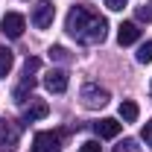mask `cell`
Here are the masks:
<instances>
[{
  "instance_id": "6da1fadb",
  "label": "cell",
  "mask_w": 152,
  "mask_h": 152,
  "mask_svg": "<svg viewBox=\"0 0 152 152\" xmlns=\"http://www.w3.org/2000/svg\"><path fill=\"white\" fill-rule=\"evenodd\" d=\"M64 26H67V32L73 38H79L82 44H96V41H102L105 32H108V20L99 18L94 9L85 6V3H76L73 9L67 12Z\"/></svg>"
},
{
  "instance_id": "7a4b0ae2",
  "label": "cell",
  "mask_w": 152,
  "mask_h": 152,
  "mask_svg": "<svg viewBox=\"0 0 152 152\" xmlns=\"http://www.w3.org/2000/svg\"><path fill=\"white\" fill-rule=\"evenodd\" d=\"M18 140H20V129H18V123H12V120L0 117V152H12V149H18Z\"/></svg>"
},
{
  "instance_id": "3957f363",
  "label": "cell",
  "mask_w": 152,
  "mask_h": 152,
  "mask_svg": "<svg viewBox=\"0 0 152 152\" xmlns=\"http://www.w3.org/2000/svg\"><path fill=\"white\" fill-rule=\"evenodd\" d=\"M23 29H26L23 15H18V12H6V15H3V20H0V32H3V35L20 38V35H23Z\"/></svg>"
},
{
  "instance_id": "277c9868",
  "label": "cell",
  "mask_w": 152,
  "mask_h": 152,
  "mask_svg": "<svg viewBox=\"0 0 152 152\" xmlns=\"http://www.w3.org/2000/svg\"><path fill=\"white\" fill-rule=\"evenodd\" d=\"M82 102H85L88 108H102V105L108 102V91L99 88V85H94V82H88V85L82 88Z\"/></svg>"
},
{
  "instance_id": "5b68a950",
  "label": "cell",
  "mask_w": 152,
  "mask_h": 152,
  "mask_svg": "<svg viewBox=\"0 0 152 152\" xmlns=\"http://www.w3.org/2000/svg\"><path fill=\"white\" fill-rule=\"evenodd\" d=\"M53 18H56V6H53L50 0H41L35 9H32V23H35L38 29L53 26Z\"/></svg>"
},
{
  "instance_id": "8992f818",
  "label": "cell",
  "mask_w": 152,
  "mask_h": 152,
  "mask_svg": "<svg viewBox=\"0 0 152 152\" xmlns=\"http://www.w3.org/2000/svg\"><path fill=\"white\" fill-rule=\"evenodd\" d=\"M61 149V137L56 132H38L32 137V152H58Z\"/></svg>"
},
{
  "instance_id": "52a82bcc",
  "label": "cell",
  "mask_w": 152,
  "mask_h": 152,
  "mask_svg": "<svg viewBox=\"0 0 152 152\" xmlns=\"http://www.w3.org/2000/svg\"><path fill=\"white\" fill-rule=\"evenodd\" d=\"M44 85H47V91H53V94H64V91H67V73H64V70H50V73L44 76Z\"/></svg>"
},
{
  "instance_id": "ba28073f",
  "label": "cell",
  "mask_w": 152,
  "mask_h": 152,
  "mask_svg": "<svg viewBox=\"0 0 152 152\" xmlns=\"http://www.w3.org/2000/svg\"><path fill=\"white\" fill-rule=\"evenodd\" d=\"M120 129H123V123L114 120V117H102L99 123H94V132L99 134V137H117Z\"/></svg>"
},
{
  "instance_id": "9c48e42d",
  "label": "cell",
  "mask_w": 152,
  "mask_h": 152,
  "mask_svg": "<svg viewBox=\"0 0 152 152\" xmlns=\"http://www.w3.org/2000/svg\"><path fill=\"white\" fill-rule=\"evenodd\" d=\"M140 38V29H137V23H132V20H126V23H120L117 26V41L123 44V47H129V44H134Z\"/></svg>"
},
{
  "instance_id": "30bf717a",
  "label": "cell",
  "mask_w": 152,
  "mask_h": 152,
  "mask_svg": "<svg viewBox=\"0 0 152 152\" xmlns=\"http://www.w3.org/2000/svg\"><path fill=\"white\" fill-rule=\"evenodd\" d=\"M47 114H50V105H47L44 99H35V102H29V105H26L23 120H26V123H32V120H41V117H47Z\"/></svg>"
},
{
  "instance_id": "8fae6325",
  "label": "cell",
  "mask_w": 152,
  "mask_h": 152,
  "mask_svg": "<svg viewBox=\"0 0 152 152\" xmlns=\"http://www.w3.org/2000/svg\"><path fill=\"white\" fill-rule=\"evenodd\" d=\"M137 114H140L137 102H132V99H123V102H120V120H123V123H134Z\"/></svg>"
},
{
  "instance_id": "7c38bea8",
  "label": "cell",
  "mask_w": 152,
  "mask_h": 152,
  "mask_svg": "<svg viewBox=\"0 0 152 152\" xmlns=\"http://www.w3.org/2000/svg\"><path fill=\"white\" fill-rule=\"evenodd\" d=\"M32 88H35V76H23V82L15 88V102L23 105L26 102V91H32Z\"/></svg>"
},
{
  "instance_id": "4fadbf2b",
  "label": "cell",
  "mask_w": 152,
  "mask_h": 152,
  "mask_svg": "<svg viewBox=\"0 0 152 152\" xmlns=\"http://www.w3.org/2000/svg\"><path fill=\"white\" fill-rule=\"evenodd\" d=\"M12 64H15V56H12V50H9V47H0V79H6V76H9Z\"/></svg>"
},
{
  "instance_id": "5bb4252c",
  "label": "cell",
  "mask_w": 152,
  "mask_h": 152,
  "mask_svg": "<svg viewBox=\"0 0 152 152\" xmlns=\"http://www.w3.org/2000/svg\"><path fill=\"white\" fill-rule=\"evenodd\" d=\"M137 61H140V64H149V61H152V41L140 44V50H137Z\"/></svg>"
},
{
  "instance_id": "9a60e30c",
  "label": "cell",
  "mask_w": 152,
  "mask_h": 152,
  "mask_svg": "<svg viewBox=\"0 0 152 152\" xmlns=\"http://www.w3.org/2000/svg\"><path fill=\"white\" fill-rule=\"evenodd\" d=\"M50 58H56V61H70V53L64 50V47H50Z\"/></svg>"
},
{
  "instance_id": "2e32d148",
  "label": "cell",
  "mask_w": 152,
  "mask_h": 152,
  "mask_svg": "<svg viewBox=\"0 0 152 152\" xmlns=\"http://www.w3.org/2000/svg\"><path fill=\"white\" fill-rule=\"evenodd\" d=\"M38 67H41V58H35V56H32V58H26V64H23V76H32Z\"/></svg>"
},
{
  "instance_id": "e0dca14e",
  "label": "cell",
  "mask_w": 152,
  "mask_h": 152,
  "mask_svg": "<svg viewBox=\"0 0 152 152\" xmlns=\"http://www.w3.org/2000/svg\"><path fill=\"white\" fill-rule=\"evenodd\" d=\"M137 20L152 23V6H140V9H137Z\"/></svg>"
},
{
  "instance_id": "ac0fdd59",
  "label": "cell",
  "mask_w": 152,
  "mask_h": 152,
  "mask_svg": "<svg viewBox=\"0 0 152 152\" xmlns=\"http://www.w3.org/2000/svg\"><path fill=\"white\" fill-rule=\"evenodd\" d=\"M114 152H137V143L134 140H123V143H117Z\"/></svg>"
},
{
  "instance_id": "d6986e66",
  "label": "cell",
  "mask_w": 152,
  "mask_h": 152,
  "mask_svg": "<svg viewBox=\"0 0 152 152\" xmlns=\"http://www.w3.org/2000/svg\"><path fill=\"white\" fill-rule=\"evenodd\" d=\"M79 152H99V143H96V140H85V143L79 146Z\"/></svg>"
},
{
  "instance_id": "ffe728a7",
  "label": "cell",
  "mask_w": 152,
  "mask_h": 152,
  "mask_svg": "<svg viewBox=\"0 0 152 152\" xmlns=\"http://www.w3.org/2000/svg\"><path fill=\"white\" fill-rule=\"evenodd\" d=\"M126 3H129V0H105V6H108L111 12H120V9H123Z\"/></svg>"
},
{
  "instance_id": "44dd1931",
  "label": "cell",
  "mask_w": 152,
  "mask_h": 152,
  "mask_svg": "<svg viewBox=\"0 0 152 152\" xmlns=\"http://www.w3.org/2000/svg\"><path fill=\"white\" fill-rule=\"evenodd\" d=\"M140 134H143V140L152 146V120H146V126H143V132H140Z\"/></svg>"
}]
</instances>
